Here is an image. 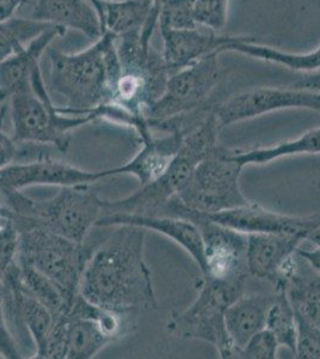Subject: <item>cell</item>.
<instances>
[{
  "label": "cell",
  "mask_w": 320,
  "mask_h": 359,
  "mask_svg": "<svg viewBox=\"0 0 320 359\" xmlns=\"http://www.w3.org/2000/svg\"><path fill=\"white\" fill-rule=\"evenodd\" d=\"M137 225L146 230H153L162 233L181 245L194 259L200 271H202L203 260L202 236L199 228L190 221L167 216H139V215H103L96 223L98 228L115 225Z\"/></svg>",
  "instance_id": "cell-15"
},
{
  "label": "cell",
  "mask_w": 320,
  "mask_h": 359,
  "mask_svg": "<svg viewBox=\"0 0 320 359\" xmlns=\"http://www.w3.org/2000/svg\"><path fill=\"white\" fill-rule=\"evenodd\" d=\"M20 233L11 223L0 233V283L10 267L16 262Z\"/></svg>",
  "instance_id": "cell-33"
},
{
  "label": "cell",
  "mask_w": 320,
  "mask_h": 359,
  "mask_svg": "<svg viewBox=\"0 0 320 359\" xmlns=\"http://www.w3.org/2000/svg\"><path fill=\"white\" fill-rule=\"evenodd\" d=\"M111 175V169L85 170L65 161L43 156L28 162H13L0 170V193L16 192L33 186H85Z\"/></svg>",
  "instance_id": "cell-11"
},
{
  "label": "cell",
  "mask_w": 320,
  "mask_h": 359,
  "mask_svg": "<svg viewBox=\"0 0 320 359\" xmlns=\"http://www.w3.org/2000/svg\"><path fill=\"white\" fill-rule=\"evenodd\" d=\"M309 109L320 113V93L299 88H257L243 91L218 103L215 118L219 127L230 126L282 109Z\"/></svg>",
  "instance_id": "cell-10"
},
{
  "label": "cell",
  "mask_w": 320,
  "mask_h": 359,
  "mask_svg": "<svg viewBox=\"0 0 320 359\" xmlns=\"http://www.w3.org/2000/svg\"><path fill=\"white\" fill-rule=\"evenodd\" d=\"M66 29L54 25L30 42L27 47L0 62V107L8 102L11 95L32 77L34 67L47 52L54 39L65 35Z\"/></svg>",
  "instance_id": "cell-19"
},
{
  "label": "cell",
  "mask_w": 320,
  "mask_h": 359,
  "mask_svg": "<svg viewBox=\"0 0 320 359\" xmlns=\"http://www.w3.org/2000/svg\"><path fill=\"white\" fill-rule=\"evenodd\" d=\"M33 0H0V23L16 16L17 11Z\"/></svg>",
  "instance_id": "cell-36"
},
{
  "label": "cell",
  "mask_w": 320,
  "mask_h": 359,
  "mask_svg": "<svg viewBox=\"0 0 320 359\" xmlns=\"http://www.w3.org/2000/svg\"><path fill=\"white\" fill-rule=\"evenodd\" d=\"M106 235L90 243L79 294L89 302L121 311H152L157 296L145 260L146 229L137 225L106 226Z\"/></svg>",
  "instance_id": "cell-1"
},
{
  "label": "cell",
  "mask_w": 320,
  "mask_h": 359,
  "mask_svg": "<svg viewBox=\"0 0 320 359\" xmlns=\"http://www.w3.org/2000/svg\"><path fill=\"white\" fill-rule=\"evenodd\" d=\"M219 55L209 54L171 74L162 96L147 111L151 130L169 118L218 104L214 96L223 79Z\"/></svg>",
  "instance_id": "cell-8"
},
{
  "label": "cell",
  "mask_w": 320,
  "mask_h": 359,
  "mask_svg": "<svg viewBox=\"0 0 320 359\" xmlns=\"http://www.w3.org/2000/svg\"><path fill=\"white\" fill-rule=\"evenodd\" d=\"M11 223L13 222L8 216H5L4 213H0V233H3L5 229L8 228Z\"/></svg>",
  "instance_id": "cell-39"
},
{
  "label": "cell",
  "mask_w": 320,
  "mask_h": 359,
  "mask_svg": "<svg viewBox=\"0 0 320 359\" xmlns=\"http://www.w3.org/2000/svg\"><path fill=\"white\" fill-rule=\"evenodd\" d=\"M298 340H296V358L320 359V328L296 318Z\"/></svg>",
  "instance_id": "cell-32"
},
{
  "label": "cell",
  "mask_w": 320,
  "mask_h": 359,
  "mask_svg": "<svg viewBox=\"0 0 320 359\" xmlns=\"http://www.w3.org/2000/svg\"><path fill=\"white\" fill-rule=\"evenodd\" d=\"M6 109L8 106L5 104L0 107V170L16 162L18 157V144L3 130Z\"/></svg>",
  "instance_id": "cell-35"
},
{
  "label": "cell",
  "mask_w": 320,
  "mask_h": 359,
  "mask_svg": "<svg viewBox=\"0 0 320 359\" xmlns=\"http://www.w3.org/2000/svg\"><path fill=\"white\" fill-rule=\"evenodd\" d=\"M49 79L47 90L61 113L84 115L109 103L122 69L116 36L104 33L94 45L78 53L47 49Z\"/></svg>",
  "instance_id": "cell-2"
},
{
  "label": "cell",
  "mask_w": 320,
  "mask_h": 359,
  "mask_svg": "<svg viewBox=\"0 0 320 359\" xmlns=\"http://www.w3.org/2000/svg\"><path fill=\"white\" fill-rule=\"evenodd\" d=\"M294 88L320 93V69L311 74H304L298 82L294 83Z\"/></svg>",
  "instance_id": "cell-37"
},
{
  "label": "cell",
  "mask_w": 320,
  "mask_h": 359,
  "mask_svg": "<svg viewBox=\"0 0 320 359\" xmlns=\"http://www.w3.org/2000/svg\"><path fill=\"white\" fill-rule=\"evenodd\" d=\"M52 27L34 18L18 17L0 23V62L22 50Z\"/></svg>",
  "instance_id": "cell-27"
},
{
  "label": "cell",
  "mask_w": 320,
  "mask_h": 359,
  "mask_svg": "<svg viewBox=\"0 0 320 359\" xmlns=\"http://www.w3.org/2000/svg\"><path fill=\"white\" fill-rule=\"evenodd\" d=\"M0 201L18 231L45 229L84 243L103 215V199L94 184L60 187L48 201H36L22 191L0 193Z\"/></svg>",
  "instance_id": "cell-3"
},
{
  "label": "cell",
  "mask_w": 320,
  "mask_h": 359,
  "mask_svg": "<svg viewBox=\"0 0 320 359\" xmlns=\"http://www.w3.org/2000/svg\"><path fill=\"white\" fill-rule=\"evenodd\" d=\"M306 238L292 233L247 235L246 265L249 276L274 286L277 274Z\"/></svg>",
  "instance_id": "cell-14"
},
{
  "label": "cell",
  "mask_w": 320,
  "mask_h": 359,
  "mask_svg": "<svg viewBox=\"0 0 320 359\" xmlns=\"http://www.w3.org/2000/svg\"><path fill=\"white\" fill-rule=\"evenodd\" d=\"M18 233L17 262H25L52 279L74 303L89 259V245L45 229H27Z\"/></svg>",
  "instance_id": "cell-7"
},
{
  "label": "cell",
  "mask_w": 320,
  "mask_h": 359,
  "mask_svg": "<svg viewBox=\"0 0 320 359\" xmlns=\"http://www.w3.org/2000/svg\"><path fill=\"white\" fill-rule=\"evenodd\" d=\"M159 28L164 43L162 57L174 72L209 54L223 53V49L227 45L243 37L219 35L214 30L202 27L190 29Z\"/></svg>",
  "instance_id": "cell-13"
},
{
  "label": "cell",
  "mask_w": 320,
  "mask_h": 359,
  "mask_svg": "<svg viewBox=\"0 0 320 359\" xmlns=\"http://www.w3.org/2000/svg\"><path fill=\"white\" fill-rule=\"evenodd\" d=\"M67 339L66 359H92L113 344L92 318L74 308L67 314Z\"/></svg>",
  "instance_id": "cell-23"
},
{
  "label": "cell",
  "mask_w": 320,
  "mask_h": 359,
  "mask_svg": "<svg viewBox=\"0 0 320 359\" xmlns=\"http://www.w3.org/2000/svg\"><path fill=\"white\" fill-rule=\"evenodd\" d=\"M302 154L320 155V127L306 132L299 138L282 142L275 147H260L247 151L227 149L228 158L235 161L243 168L249 164L270 163L276 159Z\"/></svg>",
  "instance_id": "cell-24"
},
{
  "label": "cell",
  "mask_w": 320,
  "mask_h": 359,
  "mask_svg": "<svg viewBox=\"0 0 320 359\" xmlns=\"http://www.w3.org/2000/svg\"><path fill=\"white\" fill-rule=\"evenodd\" d=\"M159 27L171 29L196 28L193 6L194 0H159Z\"/></svg>",
  "instance_id": "cell-29"
},
{
  "label": "cell",
  "mask_w": 320,
  "mask_h": 359,
  "mask_svg": "<svg viewBox=\"0 0 320 359\" xmlns=\"http://www.w3.org/2000/svg\"><path fill=\"white\" fill-rule=\"evenodd\" d=\"M0 355L3 359L23 358L20 346L8 327V320L5 316L1 283H0Z\"/></svg>",
  "instance_id": "cell-34"
},
{
  "label": "cell",
  "mask_w": 320,
  "mask_h": 359,
  "mask_svg": "<svg viewBox=\"0 0 320 359\" xmlns=\"http://www.w3.org/2000/svg\"><path fill=\"white\" fill-rule=\"evenodd\" d=\"M230 0H194L193 15L197 27L223 30L228 21Z\"/></svg>",
  "instance_id": "cell-28"
},
{
  "label": "cell",
  "mask_w": 320,
  "mask_h": 359,
  "mask_svg": "<svg viewBox=\"0 0 320 359\" xmlns=\"http://www.w3.org/2000/svg\"><path fill=\"white\" fill-rule=\"evenodd\" d=\"M276 289L240 294L227 308L225 315L227 334L235 348V358L247 341L265 328L267 311L275 298Z\"/></svg>",
  "instance_id": "cell-17"
},
{
  "label": "cell",
  "mask_w": 320,
  "mask_h": 359,
  "mask_svg": "<svg viewBox=\"0 0 320 359\" xmlns=\"http://www.w3.org/2000/svg\"><path fill=\"white\" fill-rule=\"evenodd\" d=\"M8 102L13 123L11 137L17 144H37L60 152L67 151L72 131L101 118L98 107L90 114L61 113L49 95L40 96L35 93L30 79L11 95Z\"/></svg>",
  "instance_id": "cell-6"
},
{
  "label": "cell",
  "mask_w": 320,
  "mask_h": 359,
  "mask_svg": "<svg viewBox=\"0 0 320 359\" xmlns=\"http://www.w3.org/2000/svg\"><path fill=\"white\" fill-rule=\"evenodd\" d=\"M32 18L74 29L97 41L104 34L97 10L90 0H35Z\"/></svg>",
  "instance_id": "cell-18"
},
{
  "label": "cell",
  "mask_w": 320,
  "mask_h": 359,
  "mask_svg": "<svg viewBox=\"0 0 320 359\" xmlns=\"http://www.w3.org/2000/svg\"><path fill=\"white\" fill-rule=\"evenodd\" d=\"M284 287L296 318L320 328V272L299 255L295 269L284 283Z\"/></svg>",
  "instance_id": "cell-21"
},
{
  "label": "cell",
  "mask_w": 320,
  "mask_h": 359,
  "mask_svg": "<svg viewBox=\"0 0 320 359\" xmlns=\"http://www.w3.org/2000/svg\"><path fill=\"white\" fill-rule=\"evenodd\" d=\"M214 111L184 135L181 149L167 172L153 182L141 186L138 191L122 199H103V215L155 216L171 198L179 194L200 162L218 147L221 128L215 118Z\"/></svg>",
  "instance_id": "cell-4"
},
{
  "label": "cell",
  "mask_w": 320,
  "mask_h": 359,
  "mask_svg": "<svg viewBox=\"0 0 320 359\" xmlns=\"http://www.w3.org/2000/svg\"><path fill=\"white\" fill-rule=\"evenodd\" d=\"M280 344L272 332L264 328L256 333L246 345L240 350L237 358L243 359H275Z\"/></svg>",
  "instance_id": "cell-31"
},
{
  "label": "cell",
  "mask_w": 320,
  "mask_h": 359,
  "mask_svg": "<svg viewBox=\"0 0 320 359\" xmlns=\"http://www.w3.org/2000/svg\"><path fill=\"white\" fill-rule=\"evenodd\" d=\"M20 267V277L23 280L27 290L47 306L55 318H60L69 314V309L74 303L66 297L64 291L55 283L41 273L32 266L25 262H17Z\"/></svg>",
  "instance_id": "cell-26"
},
{
  "label": "cell",
  "mask_w": 320,
  "mask_h": 359,
  "mask_svg": "<svg viewBox=\"0 0 320 359\" xmlns=\"http://www.w3.org/2000/svg\"><path fill=\"white\" fill-rule=\"evenodd\" d=\"M187 133L170 132L162 138H155L152 132L141 138L142 147L133 158L120 167L111 168L113 175H133L140 187L153 182L167 172L177 155Z\"/></svg>",
  "instance_id": "cell-16"
},
{
  "label": "cell",
  "mask_w": 320,
  "mask_h": 359,
  "mask_svg": "<svg viewBox=\"0 0 320 359\" xmlns=\"http://www.w3.org/2000/svg\"><path fill=\"white\" fill-rule=\"evenodd\" d=\"M306 240L312 242L313 245H316V247H320V225H318L316 228L313 229L311 233H308Z\"/></svg>",
  "instance_id": "cell-38"
},
{
  "label": "cell",
  "mask_w": 320,
  "mask_h": 359,
  "mask_svg": "<svg viewBox=\"0 0 320 359\" xmlns=\"http://www.w3.org/2000/svg\"><path fill=\"white\" fill-rule=\"evenodd\" d=\"M67 314L55 320L53 328L49 332L45 343L34 353L33 358L66 359L67 358Z\"/></svg>",
  "instance_id": "cell-30"
},
{
  "label": "cell",
  "mask_w": 320,
  "mask_h": 359,
  "mask_svg": "<svg viewBox=\"0 0 320 359\" xmlns=\"http://www.w3.org/2000/svg\"><path fill=\"white\" fill-rule=\"evenodd\" d=\"M243 167L228 158L226 147L200 162L176 198L186 208L200 213H216L250 204L239 186Z\"/></svg>",
  "instance_id": "cell-9"
},
{
  "label": "cell",
  "mask_w": 320,
  "mask_h": 359,
  "mask_svg": "<svg viewBox=\"0 0 320 359\" xmlns=\"http://www.w3.org/2000/svg\"><path fill=\"white\" fill-rule=\"evenodd\" d=\"M195 213L207 221L233 229L245 235L292 233L306 238L313 229L320 225V213L312 216H288L272 212L252 203L216 213Z\"/></svg>",
  "instance_id": "cell-12"
},
{
  "label": "cell",
  "mask_w": 320,
  "mask_h": 359,
  "mask_svg": "<svg viewBox=\"0 0 320 359\" xmlns=\"http://www.w3.org/2000/svg\"><path fill=\"white\" fill-rule=\"evenodd\" d=\"M275 298L267 311L265 328L272 332L280 346L286 347L295 355L298 323L295 311L288 298L284 286H274Z\"/></svg>",
  "instance_id": "cell-25"
},
{
  "label": "cell",
  "mask_w": 320,
  "mask_h": 359,
  "mask_svg": "<svg viewBox=\"0 0 320 359\" xmlns=\"http://www.w3.org/2000/svg\"><path fill=\"white\" fill-rule=\"evenodd\" d=\"M246 280L228 282L203 277L194 302L186 311L171 315L167 323V332L176 338L211 344L221 358H235L225 315L230 304L244 294Z\"/></svg>",
  "instance_id": "cell-5"
},
{
  "label": "cell",
  "mask_w": 320,
  "mask_h": 359,
  "mask_svg": "<svg viewBox=\"0 0 320 359\" xmlns=\"http://www.w3.org/2000/svg\"><path fill=\"white\" fill-rule=\"evenodd\" d=\"M0 213H3V204H1V201H0Z\"/></svg>",
  "instance_id": "cell-40"
},
{
  "label": "cell",
  "mask_w": 320,
  "mask_h": 359,
  "mask_svg": "<svg viewBox=\"0 0 320 359\" xmlns=\"http://www.w3.org/2000/svg\"><path fill=\"white\" fill-rule=\"evenodd\" d=\"M97 10L104 33L115 36L141 30L160 4L157 0H90Z\"/></svg>",
  "instance_id": "cell-20"
},
{
  "label": "cell",
  "mask_w": 320,
  "mask_h": 359,
  "mask_svg": "<svg viewBox=\"0 0 320 359\" xmlns=\"http://www.w3.org/2000/svg\"><path fill=\"white\" fill-rule=\"evenodd\" d=\"M223 52L244 54L264 62L286 66L288 69L302 74H311L320 69V43L314 50L307 53L293 54L257 43L253 37L243 36L239 40L227 45L223 49Z\"/></svg>",
  "instance_id": "cell-22"
}]
</instances>
